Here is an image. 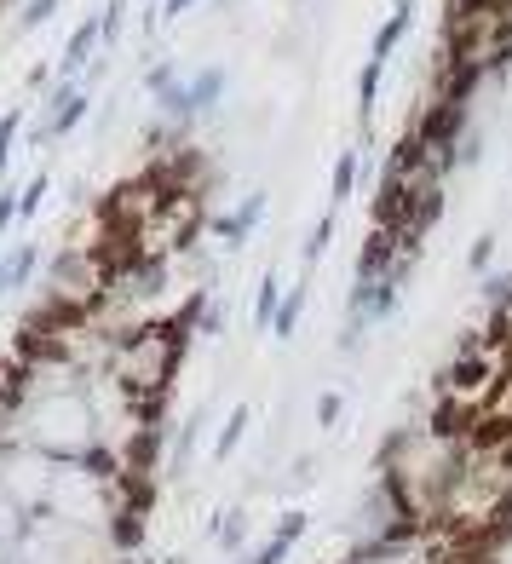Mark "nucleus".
<instances>
[{"instance_id": "5701e85b", "label": "nucleus", "mask_w": 512, "mask_h": 564, "mask_svg": "<svg viewBox=\"0 0 512 564\" xmlns=\"http://www.w3.org/2000/svg\"><path fill=\"white\" fill-rule=\"evenodd\" d=\"M167 81H173V64H156V70H150V93H156V87H167Z\"/></svg>"}, {"instance_id": "4468645a", "label": "nucleus", "mask_w": 512, "mask_h": 564, "mask_svg": "<svg viewBox=\"0 0 512 564\" xmlns=\"http://www.w3.org/2000/svg\"><path fill=\"white\" fill-rule=\"evenodd\" d=\"M484 300L495 311H512V271H489L484 277Z\"/></svg>"}, {"instance_id": "6e6552de", "label": "nucleus", "mask_w": 512, "mask_h": 564, "mask_svg": "<svg viewBox=\"0 0 512 564\" xmlns=\"http://www.w3.org/2000/svg\"><path fill=\"white\" fill-rule=\"evenodd\" d=\"M248 421H254V409H248V403H236L231 421L219 426V438H213V455H219V461H231V449L248 438Z\"/></svg>"}, {"instance_id": "423d86ee", "label": "nucleus", "mask_w": 512, "mask_h": 564, "mask_svg": "<svg viewBox=\"0 0 512 564\" xmlns=\"http://www.w3.org/2000/svg\"><path fill=\"white\" fill-rule=\"evenodd\" d=\"M472 415H478L472 403H461V398H449V392H443L438 409H432V438H438V444H455V438H466Z\"/></svg>"}, {"instance_id": "ddd939ff", "label": "nucleus", "mask_w": 512, "mask_h": 564, "mask_svg": "<svg viewBox=\"0 0 512 564\" xmlns=\"http://www.w3.org/2000/svg\"><path fill=\"white\" fill-rule=\"evenodd\" d=\"M328 242H334V213H323V219L311 225V236H305V265H317V259L328 254Z\"/></svg>"}, {"instance_id": "20e7f679", "label": "nucleus", "mask_w": 512, "mask_h": 564, "mask_svg": "<svg viewBox=\"0 0 512 564\" xmlns=\"http://www.w3.org/2000/svg\"><path fill=\"white\" fill-rule=\"evenodd\" d=\"M219 93H225V70L213 64V70H202L190 87H179V110H173V121H196L208 116L213 104H219Z\"/></svg>"}, {"instance_id": "2eb2a0df", "label": "nucleus", "mask_w": 512, "mask_h": 564, "mask_svg": "<svg viewBox=\"0 0 512 564\" xmlns=\"http://www.w3.org/2000/svg\"><path fill=\"white\" fill-rule=\"evenodd\" d=\"M219 541H225V547H231L236 559H242V541H248V518H242V513H231L225 524H219Z\"/></svg>"}, {"instance_id": "dca6fc26", "label": "nucleus", "mask_w": 512, "mask_h": 564, "mask_svg": "<svg viewBox=\"0 0 512 564\" xmlns=\"http://www.w3.org/2000/svg\"><path fill=\"white\" fill-rule=\"evenodd\" d=\"M300 536H305V513H282L277 518V541H288V547H294Z\"/></svg>"}, {"instance_id": "4be33fe9", "label": "nucleus", "mask_w": 512, "mask_h": 564, "mask_svg": "<svg viewBox=\"0 0 512 564\" xmlns=\"http://www.w3.org/2000/svg\"><path fill=\"white\" fill-rule=\"evenodd\" d=\"M495 472H507V478H512V438H507L501 449H495Z\"/></svg>"}, {"instance_id": "393cba45", "label": "nucleus", "mask_w": 512, "mask_h": 564, "mask_svg": "<svg viewBox=\"0 0 512 564\" xmlns=\"http://www.w3.org/2000/svg\"><path fill=\"white\" fill-rule=\"evenodd\" d=\"M346 564H357V559H346Z\"/></svg>"}, {"instance_id": "f03ea898", "label": "nucleus", "mask_w": 512, "mask_h": 564, "mask_svg": "<svg viewBox=\"0 0 512 564\" xmlns=\"http://www.w3.org/2000/svg\"><path fill=\"white\" fill-rule=\"evenodd\" d=\"M489 386H495V352H466L443 369V392L472 403V409H478V398H484Z\"/></svg>"}, {"instance_id": "f8f14e48", "label": "nucleus", "mask_w": 512, "mask_h": 564, "mask_svg": "<svg viewBox=\"0 0 512 564\" xmlns=\"http://www.w3.org/2000/svg\"><path fill=\"white\" fill-rule=\"evenodd\" d=\"M282 300V282L277 277H259V294H254V323L259 329H271V311H277Z\"/></svg>"}, {"instance_id": "a211bd4d", "label": "nucleus", "mask_w": 512, "mask_h": 564, "mask_svg": "<svg viewBox=\"0 0 512 564\" xmlns=\"http://www.w3.org/2000/svg\"><path fill=\"white\" fill-rule=\"evenodd\" d=\"M340 409H346V403H340V392H323V398H317V421L334 426V421H340Z\"/></svg>"}, {"instance_id": "9b49d317", "label": "nucleus", "mask_w": 512, "mask_h": 564, "mask_svg": "<svg viewBox=\"0 0 512 564\" xmlns=\"http://www.w3.org/2000/svg\"><path fill=\"white\" fill-rule=\"evenodd\" d=\"M380 70H386V64H380V58H369V64H363V75H357V110H363V121L374 116V98H380Z\"/></svg>"}, {"instance_id": "b1692460", "label": "nucleus", "mask_w": 512, "mask_h": 564, "mask_svg": "<svg viewBox=\"0 0 512 564\" xmlns=\"http://www.w3.org/2000/svg\"><path fill=\"white\" fill-rule=\"evenodd\" d=\"M190 6H196V0H167L162 12H167V18H179V12H190Z\"/></svg>"}, {"instance_id": "39448f33", "label": "nucleus", "mask_w": 512, "mask_h": 564, "mask_svg": "<svg viewBox=\"0 0 512 564\" xmlns=\"http://www.w3.org/2000/svg\"><path fill=\"white\" fill-rule=\"evenodd\" d=\"M397 259V231H386V225H374L369 242H363V254H357V282L369 277H386V265Z\"/></svg>"}, {"instance_id": "7ed1b4c3", "label": "nucleus", "mask_w": 512, "mask_h": 564, "mask_svg": "<svg viewBox=\"0 0 512 564\" xmlns=\"http://www.w3.org/2000/svg\"><path fill=\"white\" fill-rule=\"evenodd\" d=\"M259 219H265V190H248V196H242L231 213H225V219H213V236H219L225 248H242V242L254 236Z\"/></svg>"}, {"instance_id": "9d476101", "label": "nucleus", "mask_w": 512, "mask_h": 564, "mask_svg": "<svg viewBox=\"0 0 512 564\" xmlns=\"http://www.w3.org/2000/svg\"><path fill=\"white\" fill-rule=\"evenodd\" d=\"M357 173H363V156L346 150V156L334 162V190H328V196H334V208H346L351 196H357Z\"/></svg>"}, {"instance_id": "f257e3e1", "label": "nucleus", "mask_w": 512, "mask_h": 564, "mask_svg": "<svg viewBox=\"0 0 512 564\" xmlns=\"http://www.w3.org/2000/svg\"><path fill=\"white\" fill-rule=\"evenodd\" d=\"M156 213L104 196L52 259L0 357V564H144L110 536L116 507L150 513L156 472L127 461L139 392L116 375L121 329L167 282Z\"/></svg>"}, {"instance_id": "6ab92c4d", "label": "nucleus", "mask_w": 512, "mask_h": 564, "mask_svg": "<svg viewBox=\"0 0 512 564\" xmlns=\"http://www.w3.org/2000/svg\"><path fill=\"white\" fill-rule=\"evenodd\" d=\"M489 259H495V236H478L472 242V271H489Z\"/></svg>"}, {"instance_id": "f3484780", "label": "nucleus", "mask_w": 512, "mask_h": 564, "mask_svg": "<svg viewBox=\"0 0 512 564\" xmlns=\"http://www.w3.org/2000/svg\"><path fill=\"white\" fill-rule=\"evenodd\" d=\"M282 559H288V541L271 536V541H265V547L254 553V559H242V564H282Z\"/></svg>"}, {"instance_id": "412c9836", "label": "nucleus", "mask_w": 512, "mask_h": 564, "mask_svg": "<svg viewBox=\"0 0 512 564\" xmlns=\"http://www.w3.org/2000/svg\"><path fill=\"white\" fill-rule=\"evenodd\" d=\"M52 6H58V0H29V12H24V24H41V18H52Z\"/></svg>"}, {"instance_id": "aec40b11", "label": "nucleus", "mask_w": 512, "mask_h": 564, "mask_svg": "<svg viewBox=\"0 0 512 564\" xmlns=\"http://www.w3.org/2000/svg\"><path fill=\"white\" fill-rule=\"evenodd\" d=\"M93 35H98L93 24H81V35H75V47H70V64H81V58H87V47H93Z\"/></svg>"}, {"instance_id": "1a4fd4ad", "label": "nucleus", "mask_w": 512, "mask_h": 564, "mask_svg": "<svg viewBox=\"0 0 512 564\" xmlns=\"http://www.w3.org/2000/svg\"><path fill=\"white\" fill-rule=\"evenodd\" d=\"M409 12H415V6H409V0H397V12L380 24V35H374V52H369V58H380V64L392 58V47L403 41V29H409Z\"/></svg>"}, {"instance_id": "0eeeda50", "label": "nucleus", "mask_w": 512, "mask_h": 564, "mask_svg": "<svg viewBox=\"0 0 512 564\" xmlns=\"http://www.w3.org/2000/svg\"><path fill=\"white\" fill-rule=\"evenodd\" d=\"M300 317H305V282H294V288L277 300V311H271V334H277V340H294Z\"/></svg>"}]
</instances>
